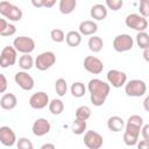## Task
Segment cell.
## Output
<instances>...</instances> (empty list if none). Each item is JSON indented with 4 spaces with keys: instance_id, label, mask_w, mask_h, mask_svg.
<instances>
[{
    "instance_id": "cb8c5ba5",
    "label": "cell",
    "mask_w": 149,
    "mask_h": 149,
    "mask_svg": "<svg viewBox=\"0 0 149 149\" xmlns=\"http://www.w3.org/2000/svg\"><path fill=\"white\" fill-rule=\"evenodd\" d=\"M19 66L22 69V71H28L35 66V59L30 55H22L19 58Z\"/></svg>"
},
{
    "instance_id": "7a4b0ae2",
    "label": "cell",
    "mask_w": 149,
    "mask_h": 149,
    "mask_svg": "<svg viewBox=\"0 0 149 149\" xmlns=\"http://www.w3.org/2000/svg\"><path fill=\"white\" fill-rule=\"evenodd\" d=\"M0 14L5 19H8L9 21H13V22L20 21L23 16L22 9L17 6L8 2V1H1L0 2Z\"/></svg>"
},
{
    "instance_id": "3957f363",
    "label": "cell",
    "mask_w": 149,
    "mask_h": 149,
    "mask_svg": "<svg viewBox=\"0 0 149 149\" xmlns=\"http://www.w3.org/2000/svg\"><path fill=\"white\" fill-rule=\"evenodd\" d=\"M147 92V84L141 79H132L125 85V93L127 97L140 98Z\"/></svg>"
},
{
    "instance_id": "9a60e30c",
    "label": "cell",
    "mask_w": 149,
    "mask_h": 149,
    "mask_svg": "<svg viewBox=\"0 0 149 149\" xmlns=\"http://www.w3.org/2000/svg\"><path fill=\"white\" fill-rule=\"evenodd\" d=\"M0 142L5 147H13L17 142L16 135L10 127H8V126L0 127Z\"/></svg>"
},
{
    "instance_id": "5bb4252c",
    "label": "cell",
    "mask_w": 149,
    "mask_h": 149,
    "mask_svg": "<svg viewBox=\"0 0 149 149\" xmlns=\"http://www.w3.org/2000/svg\"><path fill=\"white\" fill-rule=\"evenodd\" d=\"M51 129V125L50 122L45 119V118H38L34 121L33 126H31V132L35 136H44L47 135Z\"/></svg>"
},
{
    "instance_id": "4dcf8cb0",
    "label": "cell",
    "mask_w": 149,
    "mask_h": 149,
    "mask_svg": "<svg viewBox=\"0 0 149 149\" xmlns=\"http://www.w3.org/2000/svg\"><path fill=\"white\" fill-rule=\"evenodd\" d=\"M65 36L66 35L64 34V31L59 28H55L50 31V37L55 43H62L63 41H65Z\"/></svg>"
},
{
    "instance_id": "e575fe53",
    "label": "cell",
    "mask_w": 149,
    "mask_h": 149,
    "mask_svg": "<svg viewBox=\"0 0 149 149\" xmlns=\"http://www.w3.org/2000/svg\"><path fill=\"white\" fill-rule=\"evenodd\" d=\"M105 6L107 7V9H112L116 12L123 6V1L122 0H106Z\"/></svg>"
},
{
    "instance_id": "8992f818",
    "label": "cell",
    "mask_w": 149,
    "mask_h": 149,
    "mask_svg": "<svg viewBox=\"0 0 149 149\" xmlns=\"http://www.w3.org/2000/svg\"><path fill=\"white\" fill-rule=\"evenodd\" d=\"M134 47V40L128 34L116 35L113 40V49L116 52H126L132 50Z\"/></svg>"
},
{
    "instance_id": "d590c367",
    "label": "cell",
    "mask_w": 149,
    "mask_h": 149,
    "mask_svg": "<svg viewBox=\"0 0 149 149\" xmlns=\"http://www.w3.org/2000/svg\"><path fill=\"white\" fill-rule=\"evenodd\" d=\"M139 14L143 17H148L149 16V0H141L140 5H139Z\"/></svg>"
},
{
    "instance_id": "1f68e13d",
    "label": "cell",
    "mask_w": 149,
    "mask_h": 149,
    "mask_svg": "<svg viewBox=\"0 0 149 149\" xmlns=\"http://www.w3.org/2000/svg\"><path fill=\"white\" fill-rule=\"evenodd\" d=\"M126 125H130V126H135V127H139L142 129L143 127V118L139 114H133L128 118Z\"/></svg>"
},
{
    "instance_id": "ba28073f",
    "label": "cell",
    "mask_w": 149,
    "mask_h": 149,
    "mask_svg": "<svg viewBox=\"0 0 149 149\" xmlns=\"http://www.w3.org/2000/svg\"><path fill=\"white\" fill-rule=\"evenodd\" d=\"M17 62V51L13 45H6L0 54V66L6 69Z\"/></svg>"
},
{
    "instance_id": "74e56055",
    "label": "cell",
    "mask_w": 149,
    "mask_h": 149,
    "mask_svg": "<svg viewBox=\"0 0 149 149\" xmlns=\"http://www.w3.org/2000/svg\"><path fill=\"white\" fill-rule=\"evenodd\" d=\"M141 135H142L143 140L149 141V123L143 125V127H142V129H141Z\"/></svg>"
},
{
    "instance_id": "7c38bea8",
    "label": "cell",
    "mask_w": 149,
    "mask_h": 149,
    "mask_svg": "<svg viewBox=\"0 0 149 149\" xmlns=\"http://www.w3.org/2000/svg\"><path fill=\"white\" fill-rule=\"evenodd\" d=\"M104 139L95 130H86L84 134V144L88 149H100L102 147Z\"/></svg>"
},
{
    "instance_id": "836d02e7",
    "label": "cell",
    "mask_w": 149,
    "mask_h": 149,
    "mask_svg": "<svg viewBox=\"0 0 149 149\" xmlns=\"http://www.w3.org/2000/svg\"><path fill=\"white\" fill-rule=\"evenodd\" d=\"M16 148L17 149H34V144L29 139L20 137L16 142Z\"/></svg>"
},
{
    "instance_id": "b9f144b4",
    "label": "cell",
    "mask_w": 149,
    "mask_h": 149,
    "mask_svg": "<svg viewBox=\"0 0 149 149\" xmlns=\"http://www.w3.org/2000/svg\"><path fill=\"white\" fill-rule=\"evenodd\" d=\"M55 3H56L55 0H44V7H47V8H51Z\"/></svg>"
},
{
    "instance_id": "52a82bcc",
    "label": "cell",
    "mask_w": 149,
    "mask_h": 149,
    "mask_svg": "<svg viewBox=\"0 0 149 149\" xmlns=\"http://www.w3.org/2000/svg\"><path fill=\"white\" fill-rule=\"evenodd\" d=\"M56 63V55L52 51H44L37 55L35 58V68L40 71H45L50 69Z\"/></svg>"
},
{
    "instance_id": "83f0119b",
    "label": "cell",
    "mask_w": 149,
    "mask_h": 149,
    "mask_svg": "<svg viewBox=\"0 0 149 149\" xmlns=\"http://www.w3.org/2000/svg\"><path fill=\"white\" fill-rule=\"evenodd\" d=\"M76 119L78 120H83V121H86L90 116H91V108L86 105H81L79 106L77 109H76Z\"/></svg>"
},
{
    "instance_id": "f546056e",
    "label": "cell",
    "mask_w": 149,
    "mask_h": 149,
    "mask_svg": "<svg viewBox=\"0 0 149 149\" xmlns=\"http://www.w3.org/2000/svg\"><path fill=\"white\" fill-rule=\"evenodd\" d=\"M55 91L58 97H64L68 92V83L64 78H58L55 81Z\"/></svg>"
},
{
    "instance_id": "6da1fadb",
    "label": "cell",
    "mask_w": 149,
    "mask_h": 149,
    "mask_svg": "<svg viewBox=\"0 0 149 149\" xmlns=\"http://www.w3.org/2000/svg\"><path fill=\"white\" fill-rule=\"evenodd\" d=\"M87 90L90 93V100L95 107H100L105 104L109 91L111 85L107 81H104L99 78H93L87 84Z\"/></svg>"
},
{
    "instance_id": "7402d4cb",
    "label": "cell",
    "mask_w": 149,
    "mask_h": 149,
    "mask_svg": "<svg viewBox=\"0 0 149 149\" xmlns=\"http://www.w3.org/2000/svg\"><path fill=\"white\" fill-rule=\"evenodd\" d=\"M65 42L69 47L76 48L81 43V34L77 30H70L65 36Z\"/></svg>"
},
{
    "instance_id": "277c9868",
    "label": "cell",
    "mask_w": 149,
    "mask_h": 149,
    "mask_svg": "<svg viewBox=\"0 0 149 149\" xmlns=\"http://www.w3.org/2000/svg\"><path fill=\"white\" fill-rule=\"evenodd\" d=\"M13 47L17 52H21L22 55H30V52H33L35 49V41L29 36L21 35L14 38Z\"/></svg>"
},
{
    "instance_id": "ac0fdd59",
    "label": "cell",
    "mask_w": 149,
    "mask_h": 149,
    "mask_svg": "<svg viewBox=\"0 0 149 149\" xmlns=\"http://www.w3.org/2000/svg\"><path fill=\"white\" fill-rule=\"evenodd\" d=\"M107 7L104 5V3H95L91 7V10H90V15L93 20L95 21H102L106 19L107 16Z\"/></svg>"
},
{
    "instance_id": "30bf717a",
    "label": "cell",
    "mask_w": 149,
    "mask_h": 149,
    "mask_svg": "<svg viewBox=\"0 0 149 149\" xmlns=\"http://www.w3.org/2000/svg\"><path fill=\"white\" fill-rule=\"evenodd\" d=\"M14 81L23 91H30L34 88V85H35L34 78L27 71H17L14 74Z\"/></svg>"
},
{
    "instance_id": "60d3db41",
    "label": "cell",
    "mask_w": 149,
    "mask_h": 149,
    "mask_svg": "<svg viewBox=\"0 0 149 149\" xmlns=\"http://www.w3.org/2000/svg\"><path fill=\"white\" fill-rule=\"evenodd\" d=\"M143 108H144V111L149 112V95H147L143 100Z\"/></svg>"
},
{
    "instance_id": "ffe728a7",
    "label": "cell",
    "mask_w": 149,
    "mask_h": 149,
    "mask_svg": "<svg viewBox=\"0 0 149 149\" xmlns=\"http://www.w3.org/2000/svg\"><path fill=\"white\" fill-rule=\"evenodd\" d=\"M16 33V27L13 23H9L6 19H0V36L9 37Z\"/></svg>"
},
{
    "instance_id": "f35d334b",
    "label": "cell",
    "mask_w": 149,
    "mask_h": 149,
    "mask_svg": "<svg viewBox=\"0 0 149 149\" xmlns=\"http://www.w3.org/2000/svg\"><path fill=\"white\" fill-rule=\"evenodd\" d=\"M137 149H149V141L146 140H141L137 142Z\"/></svg>"
},
{
    "instance_id": "9c48e42d",
    "label": "cell",
    "mask_w": 149,
    "mask_h": 149,
    "mask_svg": "<svg viewBox=\"0 0 149 149\" xmlns=\"http://www.w3.org/2000/svg\"><path fill=\"white\" fill-rule=\"evenodd\" d=\"M106 78H107V83L114 88H120L127 84V74L123 71L116 69L109 70L106 74Z\"/></svg>"
},
{
    "instance_id": "d6a6232c",
    "label": "cell",
    "mask_w": 149,
    "mask_h": 149,
    "mask_svg": "<svg viewBox=\"0 0 149 149\" xmlns=\"http://www.w3.org/2000/svg\"><path fill=\"white\" fill-rule=\"evenodd\" d=\"M123 142L126 146L128 147H133V146H136L137 142H139V136L136 135H133L128 132H125L123 133Z\"/></svg>"
},
{
    "instance_id": "44dd1931",
    "label": "cell",
    "mask_w": 149,
    "mask_h": 149,
    "mask_svg": "<svg viewBox=\"0 0 149 149\" xmlns=\"http://www.w3.org/2000/svg\"><path fill=\"white\" fill-rule=\"evenodd\" d=\"M87 47L88 49L93 52V54H97V52H100L104 48V41L100 36H97V35H93L88 38L87 41Z\"/></svg>"
},
{
    "instance_id": "8d00e7d4",
    "label": "cell",
    "mask_w": 149,
    "mask_h": 149,
    "mask_svg": "<svg viewBox=\"0 0 149 149\" xmlns=\"http://www.w3.org/2000/svg\"><path fill=\"white\" fill-rule=\"evenodd\" d=\"M0 79H1V84H0V92L1 93H5L6 90H7V86H8V83H7V78L3 73H0Z\"/></svg>"
},
{
    "instance_id": "603a6c76",
    "label": "cell",
    "mask_w": 149,
    "mask_h": 149,
    "mask_svg": "<svg viewBox=\"0 0 149 149\" xmlns=\"http://www.w3.org/2000/svg\"><path fill=\"white\" fill-rule=\"evenodd\" d=\"M77 7V1L76 0H61L59 1V5H58V8H59V12L62 14H71L74 8Z\"/></svg>"
},
{
    "instance_id": "f1b7e54d",
    "label": "cell",
    "mask_w": 149,
    "mask_h": 149,
    "mask_svg": "<svg viewBox=\"0 0 149 149\" xmlns=\"http://www.w3.org/2000/svg\"><path fill=\"white\" fill-rule=\"evenodd\" d=\"M136 44L140 49L144 50L149 47V34L146 31H141L136 34Z\"/></svg>"
},
{
    "instance_id": "ab89813d",
    "label": "cell",
    "mask_w": 149,
    "mask_h": 149,
    "mask_svg": "<svg viewBox=\"0 0 149 149\" xmlns=\"http://www.w3.org/2000/svg\"><path fill=\"white\" fill-rule=\"evenodd\" d=\"M31 5L36 8L44 7V0H31Z\"/></svg>"
},
{
    "instance_id": "d6986e66",
    "label": "cell",
    "mask_w": 149,
    "mask_h": 149,
    "mask_svg": "<svg viewBox=\"0 0 149 149\" xmlns=\"http://www.w3.org/2000/svg\"><path fill=\"white\" fill-rule=\"evenodd\" d=\"M107 128H108L111 132L119 133V132L123 130V128H126L125 120H123L121 116H118V115L109 116L108 120H107Z\"/></svg>"
},
{
    "instance_id": "7bdbcfd3",
    "label": "cell",
    "mask_w": 149,
    "mask_h": 149,
    "mask_svg": "<svg viewBox=\"0 0 149 149\" xmlns=\"http://www.w3.org/2000/svg\"><path fill=\"white\" fill-rule=\"evenodd\" d=\"M142 56H143V59H144L146 62H148V63H149V47H148L147 49H144V50H143Z\"/></svg>"
},
{
    "instance_id": "ee69618b",
    "label": "cell",
    "mask_w": 149,
    "mask_h": 149,
    "mask_svg": "<svg viewBox=\"0 0 149 149\" xmlns=\"http://www.w3.org/2000/svg\"><path fill=\"white\" fill-rule=\"evenodd\" d=\"M40 149H56V147H55V144H52V143H44V144L41 146Z\"/></svg>"
},
{
    "instance_id": "4316f807",
    "label": "cell",
    "mask_w": 149,
    "mask_h": 149,
    "mask_svg": "<svg viewBox=\"0 0 149 149\" xmlns=\"http://www.w3.org/2000/svg\"><path fill=\"white\" fill-rule=\"evenodd\" d=\"M86 128H87V123L86 121H83V120L74 119V121L71 123V130L76 135H81L86 133Z\"/></svg>"
},
{
    "instance_id": "4fadbf2b",
    "label": "cell",
    "mask_w": 149,
    "mask_h": 149,
    "mask_svg": "<svg viewBox=\"0 0 149 149\" xmlns=\"http://www.w3.org/2000/svg\"><path fill=\"white\" fill-rule=\"evenodd\" d=\"M84 69L92 74H99L104 70V63L95 56H86L84 58Z\"/></svg>"
},
{
    "instance_id": "5b68a950",
    "label": "cell",
    "mask_w": 149,
    "mask_h": 149,
    "mask_svg": "<svg viewBox=\"0 0 149 149\" xmlns=\"http://www.w3.org/2000/svg\"><path fill=\"white\" fill-rule=\"evenodd\" d=\"M125 23L128 28L133 29V30H136L137 33H141V31H146L147 27H148V21L146 17L141 16L140 14L137 13H132V14H128L125 19Z\"/></svg>"
},
{
    "instance_id": "484cf974",
    "label": "cell",
    "mask_w": 149,
    "mask_h": 149,
    "mask_svg": "<svg viewBox=\"0 0 149 149\" xmlns=\"http://www.w3.org/2000/svg\"><path fill=\"white\" fill-rule=\"evenodd\" d=\"M70 92L74 98H81L86 93V87L81 81H74L70 87Z\"/></svg>"
},
{
    "instance_id": "2e32d148",
    "label": "cell",
    "mask_w": 149,
    "mask_h": 149,
    "mask_svg": "<svg viewBox=\"0 0 149 149\" xmlns=\"http://www.w3.org/2000/svg\"><path fill=\"white\" fill-rule=\"evenodd\" d=\"M78 31L81 34V36H93L98 31V24L95 21L92 20H85L79 23Z\"/></svg>"
},
{
    "instance_id": "d4e9b609",
    "label": "cell",
    "mask_w": 149,
    "mask_h": 149,
    "mask_svg": "<svg viewBox=\"0 0 149 149\" xmlns=\"http://www.w3.org/2000/svg\"><path fill=\"white\" fill-rule=\"evenodd\" d=\"M49 112L54 115H59L64 111V102L61 99H52L50 100V104L48 106Z\"/></svg>"
},
{
    "instance_id": "8fae6325",
    "label": "cell",
    "mask_w": 149,
    "mask_h": 149,
    "mask_svg": "<svg viewBox=\"0 0 149 149\" xmlns=\"http://www.w3.org/2000/svg\"><path fill=\"white\" fill-rule=\"evenodd\" d=\"M29 106L34 109H43L44 107L49 106L50 104V99L49 95L43 92V91H38L36 93H33L29 98Z\"/></svg>"
},
{
    "instance_id": "e0dca14e",
    "label": "cell",
    "mask_w": 149,
    "mask_h": 149,
    "mask_svg": "<svg viewBox=\"0 0 149 149\" xmlns=\"http://www.w3.org/2000/svg\"><path fill=\"white\" fill-rule=\"evenodd\" d=\"M17 105V98L14 93H3L0 98V106L5 111H12Z\"/></svg>"
}]
</instances>
